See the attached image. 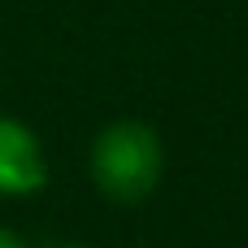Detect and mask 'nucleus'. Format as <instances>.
Here are the masks:
<instances>
[{"label": "nucleus", "instance_id": "obj_1", "mask_svg": "<svg viewBox=\"0 0 248 248\" xmlns=\"http://www.w3.org/2000/svg\"><path fill=\"white\" fill-rule=\"evenodd\" d=\"M92 187L109 205H144L166 174V144L144 118H113L92 135L87 148Z\"/></svg>", "mask_w": 248, "mask_h": 248}, {"label": "nucleus", "instance_id": "obj_2", "mask_svg": "<svg viewBox=\"0 0 248 248\" xmlns=\"http://www.w3.org/2000/svg\"><path fill=\"white\" fill-rule=\"evenodd\" d=\"M48 183V157L44 140L13 113H0V196L4 201H26L44 192Z\"/></svg>", "mask_w": 248, "mask_h": 248}, {"label": "nucleus", "instance_id": "obj_3", "mask_svg": "<svg viewBox=\"0 0 248 248\" xmlns=\"http://www.w3.org/2000/svg\"><path fill=\"white\" fill-rule=\"evenodd\" d=\"M0 248H31V244H26L13 227H0Z\"/></svg>", "mask_w": 248, "mask_h": 248}, {"label": "nucleus", "instance_id": "obj_4", "mask_svg": "<svg viewBox=\"0 0 248 248\" xmlns=\"http://www.w3.org/2000/svg\"><path fill=\"white\" fill-rule=\"evenodd\" d=\"M48 248H96V244H78V240H57V244H48Z\"/></svg>", "mask_w": 248, "mask_h": 248}]
</instances>
